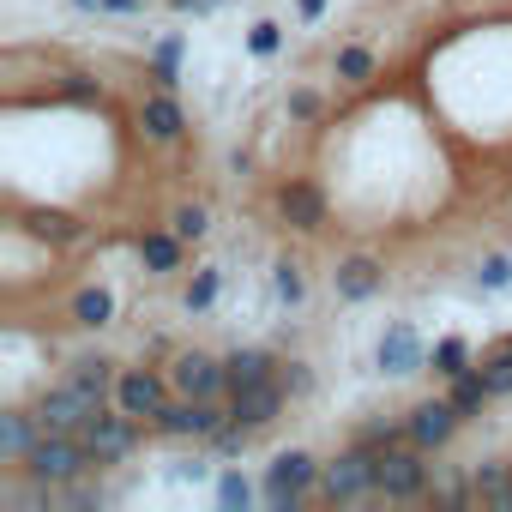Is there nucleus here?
<instances>
[{
    "instance_id": "nucleus-20",
    "label": "nucleus",
    "mask_w": 512,
    "mask_h": 512,
    "mask_svg": "<svg viewBox=\"0 0 512 512\" xmlns=\"http://www.w3.org/2000/svg\"><path fill=\"white\" fill-rule=\"evenodd\" d=\"M73 320H79V326H109V320H115V296H109L103 284H97V290H79Z\"/></svg>"
},
{
    "instance_id": "nucleus-19",
    "label": "nucleus",
    "mask_w": 512,
    "mask_h": 512,
    "mask_svg": "<svg viewBox=\"0 0 512 512\" xmlns=\"http://www.w3.org/2000/svg\"><path fill=\"white\" fill-rule=\"evenodd\" d=\"M488 398H494V392H488V380H482L476 368L452 380V404L464 410V422H470V416H482V410H488Z\"/></svg>"
},
{
    "instance_id": "nucleus-28",
    "label": "nucleus",
    "mask_w": 512,
    "mask_h": 512,
    "mask_svg": "<svg viewBox=\"0 0 512 512\" xmlns=\"http://www.w3.org/2000/svg\"><path fill=\"white\" fill-rule=\"evenodd\" d=\"M476 284H482V290H506V284H512V260H506V253H494V260H482Z\"/></svg>"
},
{
    "instance_id": "nucleus-13",
    "label": "nucleus",
    "mask_w": 512,
    "mask_h": 512,
    "mask_svg": "<svg viewBox=\"0 0 512 512\" xmlns=\"http://www.w3.org/2000/svg\"><path fill=\"white\" fill-rule=\"evenodd\" d=\"M374 362L386 368V374H422V338L398 320V326H386V338H380V350H374Z\"/></svg>"
},
{
    "instance_id": "nucleus-21",
    "label": "nucleus",
    "mask_w": 512,
    "mask_h": 512,
    "mask_svg": "<svg viewBox=\"0 0 512 512\" xmlns=\"http://www.w3.org/2000/svg\"><path fill=\"white\" fill-rule=\"evenodd\" d=\"M476 374L488 380V392H494V398H512V344H500L494 356H482V362H476Z\"/></svg>"
},
{
    "instance_id": "nucleus-27",
    "label": "nucleus",
    "mask_w": 512,
    "mask_h": 512,
    "mask_svg": "<svg viewBox=\"0 0 512 512\" xmlns=\"http://www.w3.org/2000/svg\"><path fill=\"white\" fill-rule=\"evenodd\" d=\"M217 302V272H199L193 284H187V314H205Z\"/></svg>"
},
{
    "instance_id": "nucleus-17",
    "label": "nucleus",
    "mask_w": 512,
    "mask_h": 512,
    "mask_svg": "<svg viewBox=\"0 0 512 512\" xmlns=\"http://www.w3.org/2000/svg\"><path fill=\"white\" fill-rule=\"evenodd\" d=\"M37 416H0V458L7 464H25V452L37 446Z\"/></svg>"
},
{
    "instance_id": "nucleus-36",
    "label": "nucleus",
    "mask_w": 512,
    "mask_h": 512,
    "mask_svg": "<svg viewBox=\"0 0 512 512\" xmlns=\"http://www.w3.org/2000/svg\"><path fill=\"white\" fill-rule=\"evenodd\" d=\"M326 13V0H302V19H320Z\"/></svg>"
},
{
    "instance_id": "nucleus-5",
    "label": "nucleus",
    "mask_w": 512,
    "mask_h": 512,
    "mask_svg": "<svg viewBox=\"0 0 512 512\" xmlns=\"http://www.w3.org/2000/svg\"><path fill=\"white\" fill-rule=\"evenodd\" d=\"M79 440L91 446V458L97 464H115V458H127L133 446H139V416H127V410H97L85 428H79Z\"/></svg>"
},
{
    "instance_id": "nucleus-22",
    "label": "nucleus",
    "mask_w": 512,
    "mask_h": 512,
    "mask_svg": "<svg viewBox=\"0 0 512 512\" xmlns=\"http://www.w3.org/2000/svg\"><path fill=\"white\" fill-rule=\"evenodd\" d=\"M476 362H470V344L464 338H440L434 344V374H446V380H458V374H470Z\"/></svg>"
},
{
    "instance_id": "nucleus-30",
    "label": "nucleus",
    "mask_w": 512,
    "mask_h": 512,
    "mask_svg": "<svg viewBox=\"0 0 512 512\" xmlns=\"http://www.w3.org/2000/svg\"><path fill=\"white\" fill-rule=\"evenodd\" d=\"M398 440H410V428H392V422L362 428V446H374V452H386V446H398Z\"/></svg>"
},
{
    "instance_id": "nucleus-11",
    "label": "nucleus",
    "mask_w": 512,
    "mask_h": 512,
    "mask_svg": "<svg viewBox=\"0 0 512 512\" xmlns=\"http://www.w3.org/2000/svg\"><path fill=\"white\" fill-rule=\"evenodd\" d=\"M458 422H464V410H458L452 398H428V404H416V410H410V422H404V428H410V440H416L422 452H434V446H446V440L458 434Z\"/></svg>"
},
{
    "instance_id": "nucleus-8",
    "label": "nucleus",
    "mask_w": 512,
    "mask_h": 512,
    "mask_svg": "<svg viewBox=\"0 0 512 512\" xmlns=\"http://www.w3.org/2000/svg\"><path fill=\"white\" fill-rule=\"evenodd\" d=\"M151 428H163V434H199V440H211V434L223 428V410H217V398H175V404H163V410L151 416Z\"/></svg>"
},
{
    "instance_id": "nucleus-10",
    "label": "nucleus",
    "mask_w": 512,
    "mask_h": 512,
    "mask_svg": "<svg viewBox=\"0 0 512 512\" xmlns=\"http://www.w3.org/2000/svg\"><path fill=\"white\" fill-rule=\"evenodd\" d=\"M278 410H284L278 380H253V386L229 392V422H241V428H266V422H278Z\"/></svg>"
},
{
    "instance_id": "nucleus-32",
    "label": "nucleus",
    "mask_w": 512,
    "mask_h": 512,
    "mask_svg": "<svg viewBox=\"0 0 512 512\" xmlns=\"http://www.w3.org/2000/svg\"><path fill=\"white\" fill-rule=\"evenodd\" d=\"M31 229H37V235H55V241H67V235H79V229H73V223L61 217V211H49V217H37Z\"/></svg>"
},
{
    "instance_id": "nucleus-18",
    "label": "nucleus",
    "mask_w": 512,
    "mask_h": 512,
    "mask_svg": "<svg viewBox=\"0 0 512 512\" xmlns=\"http://www.w3.org/2000/svg\"><path fill=\"white\" fill-rule=\"evenodd\" d=\"M223 368H229V392L235 386H253V380H272V356L266 350H235Z\"/></svg>"
},
{
    "instance_id": "nucleus-23",
    "label": "nucleus",
    "mask_w": 512,
    "mask_h": 512,
    "mask_svg": "<svg viewBox=\"0 0 512 512\" xmlns=\"http://www.w3.org/2000/svg\"><path fill=\"white\" fill-rule=\"evenodd\" d=\"M217 506H223V512H247V506H253V482H247L241 470H223V476H217Z\"/></svg>"
},
{
    "instance_id": "nucleus-12",
    "label": "nucleus",
    "mask_w": 512,
    "mask_h": 512,
    "mask_svg": "<svg viewBox=\"0 0 512 512\" xmlns=\"http://www.w3.org/2000/svg\"><path fill=\"white\" fill-rule=\"evenodd\" d=\"M278 211H284L290 229L314 235V229L326 223V193H320L314 181H290V187H278Z\"/></svg>"
},
{
    "instance_id": "nucleus-2",
    "label": "nucleus",
    "mask_w": 512,
    "mask_h": 512,
    "mask_svg": "<svg viewBox=\"0 0 512 512\" xmlns=\"http://www.w3.org/2000/svg\"><path fill=\"white\" fill-rule=\"evenodd\" d=\"M91 464H97V458H91V446H85L79 434H43V440L25 452V470H31V482H43V488H67V482H79Z\"/></svg>"
},
{
    "instance_id": "nucleus-9",
    "label": "nucleus",
    "mask_w": 512,
    "mask_h": 512,
    "mask_svg": "<svg viewBox=\"0 0 512 512\" xmlns=\"http://www.w3.org/2000/svg\"><path fill=\"white\" fill-rule=\"evenodd\" d=\"M163 404H169V386H163V374H151V368H127V374L115 380V410H127V416L151 422Z\"/></svg>"
},
{
    "instance_id": "nucleus-33",
    "label": "nucleus",
    "mask_w": 512,
    "mask_h": 512,
    "mask_svg": "<svg viewBox=\"0 0 512 512\" xmlns=\"http://www.w3.org/2000/svg\"><path fill=\"white\" fill-rule=\"evenodd\" d=\"M290 115L314 121V115H320V97H314V91H296V97H290Z\"/></svg>"
},
{
    "instance_id": "nucleus-35",
    "label": "nucleus",
    "mask_w": 512,
    "mask_h": 512,
    "mask_svg": "<svg viewBox=\"0 0 512 512\" xmlns=\"http://www.w3.org/2000/svg\"><path fill=\"white\" fill-rule=\"evenodd\" d=\"M175 7H181V13H211L217 0H175Z\"/></svg>"
},
{
    "instance_id": "nucleus-4",
    "label": "nucleus",
    "mask_w": 512,
    "mask_h": 512,
    "mask_svg": "<svg viewBox=\"0 0 512 512\" xmlns=\"http://www.w3.org/2000/svg\"><path fill=\"white\" fill-rule=\"evenodd\" d=\"M320 470H326V464H314L308 452H278L272 470H266V506H272V512H296V500L320 482Z\"/></svg>"
},
{
    "instance_id": "nucleus-16",
    "label": "nucleus",
    "mask_w": 512,
    "mask_h": 512,
    "mask_svg": "<svg viewBox=\"0 0 512 512\" xmlns=\"http://www.w3.org/2000/svg\"><path fill=\"white\" fill-rule=\"evenodd\" d=\"M139 266H145L151 278L181 272V235H175V229H151V235H139Z\"/></svg>"
},
{
    "instance_id": "nucleus-26",
    "label": "nucleus",
    "mask_w": 512,
    "mask_h": 512,
    "mask_svg": "<svg viewBox=\"0 0 512 512\" xmlns=\"http://www.w3.org/2000/svg\"><path fill=\"white\" fill-rule=\"evenodd\" d=\"M338 79H350V85L374 79V55H368V49H344V55H338Z\"/></svg>"
},
{
    "instance_id": "nucleus-24",
    "label": "nucleus",
    "mask_w": 512,
    "mask_h": 512,
    "mask_svg": "<svg viewBox=\"0 0 512 512\" xmlns=\"http://www.w3.org/2000/svg\"><path fill=\"white\" fill-rule=\"evenodd\" d=\"M169 229H175L181 241H199V235L211 229V211H205V205H175V217H169Z\"/></svg>"
},
{
    "instance_id": "nucleus-7",
    "label": "nucleus",
    "mask_w": 512,
    "mask_h": 512,
    "mask_svg": "<svg viewBox=\"0 0 512 512\" xmlns=\"http://www.w3.org/2000/svg\"><path fill=\"white\" fill-rule=\"evenodd\" d=\"M428 488V464H422V446H386L380 452V494L386 500H416Z\"/></svg>"
},
{
    "instance_id": "nucleus-31",
    "label": "nucleus",
    "mask_w": 512,
    "mask_h": 512,
    "mask_svg": "<svg viewBox=\"0 0 512 512\" xmlns=\"http://www.w3.org/2000/svg\"><path fill=\"white\" fill-rule=\"evenodd\" d=\"M278 43H284V31H278V25H253V37H247V49H253V55H278Z\"/></svg>"
},
{
    "instance_id": "nucleus-6",
    "label": "nucleus",
    "mask_w": 512,
    "mask_h": 512,
    "mask_svg": "<svg viewBox=\"0 0 512 512\" xmlns=\"http://www.w3.org/2000/svg\"><path fill=\"white\" fill-rule=\"evenodd\" d=\"M169 386L181 398H223L229 392V368L217 356H205V350H181L175 368H169Z\"/></svg>"
},
{
    "instance_id": "nucleus-15",
    "label": "nucleus",
    "mask_w": 512,
    "mask_h": 512,
    "mask_svg": "<svg viewBox=\"0 0 512 512\" xmlns=\"http://www.w3.org/2000/svg\"><path fill=\"white\" fill-rule=\"evenodd\" d=\"M139 127H145V139L169 145V139H181L187 115H181V103H175V97L163 91V97H145V109H139Z\"/></svg>"
},
{
    "instance_id": "nucleus-34",
    "label": "nucleus",
    "mask_w": 512,
    "mask_h": 512,
    "mask_svg": "<svg viewBox=\"0 0 512 512\" xmlns=\"http://www.w3.org/2000/svg\"><path fill=\"white\" fill-rule=\"evenodd\" d=\"M308 386H314V380H308V368H302V362H290V392H308Z\"/></svg>"
},
{
    "instance_id": "nucleus-14",
    "label": "nucleus",
    "mask_w": 512,
    "mask_h": 512,
    "mask_svg": "<svg viewBox=\"0 0 512 512\" xmlns=\"http://www.w3.org/2000/svg\"><path fill=\"white\" fill-rule=\"evenodd\" d=\"M380 284H386V272H380L374 253H350V260L338 266V296H344V302H368Z\"/></svg>"
},
{
    "instance_id": "nucleus-3",
    "label": "nucleus",
    "mask_w": 512,
    "mask_h": 512,
    "mask_svg": "<svg viewBox=\"0 0 512 512\" xmlns=\"http://www.w3.org/2000/svg\"><path fill=\"white\" fill-rule=\"evenodd\" d=\"M320 494L326 500H362V494H380V452L374 446H350L338 452L326 470H320Z\"/></svg>"
},
{
    "instance_id": "nucleus-29",
    "label": "nucleus",
    "mask_w": 512,
    "mask_h": 512,
    "mask_svg": "<svg viewBox=\"0 0 512 512\" xmlns=\"http://www.w3.org/2000/svg\"><path fill=\"white\" fill-rule=\"evenodd\" d=\"M157 85H163V91L181 85V43H163V49H157Z\"/></svg>"
},
{
    "instance_id": "nucleus-1",
    "label": "nucleus",
    "mask_w": 512,
    "mask_h": 512,
    "mask_svg": "<svg viewBox=\"0 0 512 512\" xmlns=\"http://www.w3.org/2000/svg\"><path fill=\"white\" fill-rule=\"evenodd\" d=\"M109 386H115L109 362H73L67 386H55V392L37 404V422H43V434H79V428H85V422L103 410Z\"/></svg>"
},
{
    "instance_id": "nucleus-25",
    "label": "nucleus",
    "mask_w": 512,
    "mask_h": 512,
    "mask_svg": "<svg viewBox=\"0 0 512 512\" xmlns=\"http://www.w3.org/2000/svg\"><path fill=\"white\" fill-rule=\"evenodd\" d=\"M272 272H278V278H272V284H278V302H290V308H296V302L308 296V278H302V266H296V260H278Z\"/></svg>"
}]
</instances>
